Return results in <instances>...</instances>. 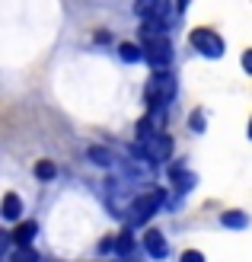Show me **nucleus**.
<instances>
[{"label":"nucleus","instance_id":"20","mask_svg":"<svg viewBox=\"0 0 252 262\" xmlns=\"http://www.w3.org/2000/svg\"><path fill=\"white\" fill-rule=\"evenodd\" d=\"M243 71H246V74H252V48H249V51H243Z\"/></svg>","mask_w":252,"mask_h":262},{"label":"nucleus","instance_id":"11","mask_svg":"<svg viewBox=\"0 0 252 262\" xmlns=\"http://www.w3.org/2000/svg\"><path fill=\"white\" fill-rule=\"evenodd\" d=\"M0 214H4V221H19L22 202H19L16 192H7V195H4V208H0Z\"/></svg>","mask_w":252,"mask_h":262},{"label":"nucleus","instance_id":"10","mask_svg":"<svg viewBox=\"0 0 252 262\" xmlns=\"http://www.w3.org/2000/svg\"><path fill=\"white\" fill-rule=\"evenodd\" d=\"M35 233H38V224H35V221H22V224H16V227L10 230V243H16V246H29Z\"/></svg>","mask_w":252,"mask_h":262},{"label":"nucleus","instance_id":"16","mask_svg":"<svg viewBox=\"0 0 252 262\" xmlns=\"http://www.w3.org/2000/svg\"><path fill=\"white\" fill-rule=\"evenodd\" d=\"M7 262H38V253L29 250V246H16V253H10Z\"/></svg>","mask_w":252,"mask_h":262},{"label":"nucleus","instance_id":"9","mask_svg":"<svg viewBox=\"0 0 252 262\" xmlns=\"http://www.w3.org/2000/svg\"><path fill=\"white\" fill-rule=\"evenodd\" d=\"M134 253H138L134 233H131V230H122V233L115 237V256L122 259V262H134Z\"/></svg>","mask_w":252,"mask_h":262},{"label":"nucleus","instance_id":"18","mask_svg":"<svg viewBox=\"0 0 252 262\" xmlns=\"http://www.w3.org/2000/svg\"><path fill=\"white\" fill-rule=\"evenodd\" d=\"M179 262H204V253H198V250H185L179 256Z\"/></svg>","mask_w":252,"mask_h":262},{"label":"nucleus","instance_id":"1","mask_svg":"<svg viewBox=\"0 0 252 262\" xmlns=\"http://www.w3.org/2000/svg\"><path fill=\"white\" fill-rule=\"evenodd\" d=\"M163 205H166V192H163V189H147V192H141V195H134V199H131L128 221H131L134 227H141V224H147V221L160 211Z\"/></svg>","mask_w":252,"mask_h":262},{"label":"nucleus","instance_id":"21","mask_svg":"<svg viewBox=\"0 0 252 262\" xmlns=\"http://www.w3.org/2000/svg\"><path fill=\"white\" fill-rule=\"evenodd\" d=\"M185 7H189V0H179V4H176V10H179V16H182V13H185Z\"/></svg>","mask_w":252,"mask_h":262},{"label":"nucleus","instance_id":"6","mask_svg":"<svg viewBox=\"0 0 252 262\" xmlns=\"http://www.w3.org/2000/svg\"><path fill=\"white\" fill-rule=\"evenodd\" d=\"M134 13L141 16V23H147V19H169V0H138Z\"/></svg>","mask_w":252,"mask_h":262},{"label":"nucleus","instance_id":"19","mask_svg":"<svg viewBox=\"0 0 252 262\" xmlns=\"http://www.w3.org/2000/svg\"><path fill=\"white\" fill-rule=\"evenodd\" d=\"M112 250H115V240H109V237H105V240H99V256L112 253Z\"/></svg>","mask_w":252,"mask_h":262},{"label":"nucleus","instance_id":"8","mask_svg":"<svg viewBox=\"0 0 252 262\" xmlns=\"http://www.w3.org/2000/svg\"><path fill=\"white\" fill-rule=\"evenodd\" d=\"M144 253L147 256H153V259H166V253H169V243H166V237L156 227H150L147 233H144Z\"/></svg>","mask_w":252,"mask_h":262},{"label":"nucleus","instance_id":"7","mask_svg":"<svg viewBox=\"0 0 252 262\" xmlns=\"http://www.w3.org/2000/svg\"><path fill=\"white\" fill-rule=\"evenodd\" d=\"M169 179H172V189H176V195H185L195 189L198 176L192 173V169H185V163H172L169 166Z\"/></svg>","mask_w":252,"mask_h":262},{"label":"nucleus","instance_id":"12","mask_svg":"<svg viewBox=\"0 0 252 262\" xmlns=\"http://www.w3.org/2000/svg\"><path fill=\"white\" fill-rule=\"evenodd\" d=\"M86 157H89L93 166H112L115 163V154L109 147H102V144H93V147L86 150Z\"/></svg>","mask_w":252,"mask_h":262},{"label":"nucleus","instance_id":"22","mask_svg":"<svg viewBox=\"0 0 252 262\" xmlns=\"http://www.w3.org/2000/svg\"><path fill=\"white\" fill-rule=\"evenodd\" d=\"M249 138H252V122H249Z\"/></svg>","mask_w":252,"mask_h":262},{"label":"nucleus","instance_id":"17","mask_svg":"<svg viewBox=\"0 0 252 262\" xmlns=\"http://www.w3.org/2000/svg\"><path fill=\"white\" fill-rule=\"evenodd\" d=\"M189 128L195 131V135H204V128H208V119H204V112H201V109H195V112L189 115Z\"/></svg>","mask_w":252,"mask_h":262},{"label":"nucleus","instance_id":"2","mask_svg":"<svg viewBox=\"0 0 252 262\" xmlns=\"http://www.w3.org/2000/svg\"><path fill=\"white\" fill-rule=\"evenodd\" d=\"M176 77H172L169 71H153V77L147 80V102H150V109L156 112H163L172 99H176Z\"/></svg>","mask_w":252,"mask_h":262},{"label":"nucleus","instance_id":"14","mask_svg":"<svg viewBox=\"0 0 252 262\" xmlns=\"http://www.w3.org/2000/svg\"><path fill=\"white\" fill-rule=\"evenodd\" d=\"M32 173H35V179H38V182H51V179L58 176V166L51 163V160H38V163L32 166Z\"/></svg>","mask_w":252,"mask_h":262},{"label":"nucleus","instance_id":"4","mask_svg":"<svg viewBox=\"0 0 252 262\" xmlns=\"http://www.w3.org/2000/svg\"><path fill=\"white\" fill-rule=\"evenodd\" d=\"M189 42H192V48H195L201 58H211V61L223 58V38H220L214 29H192Z\"/></svg>","mask_w":252,"mask_h":262},{"label":"nucleus","instance_id":"5","mask_svg":"<svg viewBox=\"0 0 252 262\" xmlns=\"http://www.w3.org/2000/svg\"><path fill=\"white\" fill-rule=\"evenodd\" d=\"M134 144L144 150V157H147L150 163H166L172 157V138L166 135V131H153L147 141H134Z\"/></svg>","mask_w":252,"mask_h":262},{"label":"nucleus","instance_id":"15","mask_svg":"<svg viewBox=\"0 0 252 262\" xmlns=\"http://www.w3.org/2000/svg\"><path fill=\"white\" fill-rule=\"evenodd\" d=\"M118 58H122L125 64H134V61H141V58H144V48L131 45V42H122V45H118Z\"/></svg>","mask_w":252,"mask_h":262},{"label":"nucleus","instance_id":"13","mask_svg":"<svg viewBox=\"0 0 252 262\" xmlns=\"http://www.w3.org/2000/svg\"><path fill=\"white\" fill-rule=\"evenodd\" d=\"M220 224L230 227V230H246L249 227V214L246 211H223L220 214Z\"/></svg>","mask_w":252,"mask_h":262},{"label":"nucleus","instance_id":"3","mask_svg":"<svg viewBox=\"0 0 252 262\" xmlns=\"http://www.w3.org/2000/svg\"><path fill=\"white\" fill-rule=\"evenodd\" d=\"M144 61H147L153 71H166L172 64L169 35H144Z\"/></svg>","mask_w":252,"mask_h":262}]
</instances>
